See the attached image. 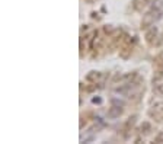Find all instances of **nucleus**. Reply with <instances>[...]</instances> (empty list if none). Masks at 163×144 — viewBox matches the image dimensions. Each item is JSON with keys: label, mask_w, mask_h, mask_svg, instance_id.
<instances>
[{"label": "nucleus", "mask_w": 163, "mask_h": 144, "mask_svg": "<svg viewBox=\"0 0 163 144\" xmlns=\"http://www.w3.org/2000/svg\"><path fill=\"white\" fill-rule=\"evenodd\" d=\"M163 16L162 13V9H157V7H151L149 12L143 16L141 19V29H149L150 26H153L157 21H160Z\"/></svg>", "instance_id": "obj_1"}, {"label": "nucleus", "mask_w": 163, "mask_h": 144, "mask_svg": "<svg viewBox=\"0 0 163 144\" xmlns=\"http://www.w3.org/2000/svg\"><path fill=\"white\" fill-rule=\"evenodd\" d=\"M159 37V29H157V26H150L149 29H146V34H144V39H146V42L149 45H155L156 44V39Z\"/></svg>", "instance_id": "obj_2"}, {"label": "nucleus", "mask_w": 163, "mask_h": 144, "mask_svg": "<svg viewBox=\"0 0 163 144\" xmlns=\"http://www.w3.org/2000/svg\"><path fill=\"white\" fill-rule=\"evenodd\" d=\"M131 51H133V44H131V37H125L124 39V45L121 47L120 50V55H121L122 58H128L131 55Z\"/></svg>", "instance_id": "obj_3"}, {"label": "nucleus", "mask_w": 163, "mask_h": 144, "mask_svg": "<svg viewBox=\"0 0 163 144\" xmlns=\"http://www.w3.org/2000/svg\"><path fill=\"white\" fill-rule=\"evenodd\" d=\"M124 114V108L122 106H115V105H112L111 108L108 109V118L109 119H117V118H120L121 115Z\"/></svg>", "instance_id": "obj_4"}, {"label": "nucleus", "mask_w": 163, "mask_h": 144, "mask_svg": "<svg viewBox=\"0 0 163 144\" xmlns=\"http://www.w3.org/2000/svg\"><path fill=\"white\" fill-rule=\"evenodd\" d=\"M100 77H102V73L100 72H96V70H92V72H89L86 74V80L90 82V83H95L96 85L98 82L100 80Z\"/></svg>", "instance_id": "obj_5"}, {"label": "nucleus", "mask_w": 163, "mask_h": 144, "mask_svg": "<svg viewBox=\"0 0 163 144\" xmlns=\"http://www.w3.org/2000/svg\"><path fill=\"white\" fill-rule=\"evenodd\" d=\"M150 0H133V7L134 10H137V12H141L143 9L146 7L147 4H149Z\"/></svg>", "instance_id": "obj_6"}, {"label": "nucleus", "mask_w": 163, "mask_h": 144, "mask_svg": "<svg viewBox=\"0 0 163 144\" xmlns=\"http://www.w3.org/2000/svg\"><path fill=\"white\" fill-rule=\"evenodd\" d=\"M137 115H131L130 118L127 119V122H125V125H124V131H130L131 128L135 125V122H137Z\"/></svg>", "instance_id": "obj_7"}, {"label": "nucleus", "mask_w": 163, "mask_h": 144, "mask_svg": "<svg viewBox=\"0 0 163 144\" xmlns=\"http://www.w3.org/2000/svg\"><path fill=\"white\" fill-rule=\"evenodd\" d=\"M141 134H149L150 132V130H151V125H150V122L149 121H146V122H143V125H141Z\"/></svg>", "instance_id": "obj_8"}, {"label": "nucleus", "mask_w": 163, "mask_h": 144, "mask_svg": "<svg viewBox=\"0 0 163 144\" xmlns=\"http://www.w3.org/2000/svg\"><path fill=\"white\" fill-rule=\"evenodd\" d=\"M153 111H155V112H159V114H163V101L156 102L155 105H153Z\"/></svg>", "instance_id": "obj_9"}, {"label": "nucleus", "mask_w": 163, "mask_h": 144, "mask_svg": "<svg viewBox=\"0 0 163 144\" xmlns=\"http://www.w3.org/2000/svg\"><path fill=\"white\" fill-rule=\"evenodd\" d=\"M111 103L115 106H122V108L125 106V102L121 101V99H118V97H112V99H111Z\"/></svg>", "instance_id": "obj_10"}, {"label": "nucleus", "mask_w": 163, "mask_h": 144, "mask_svg": "<svg viewBox=\"0 0 163 144\" xmlns=\"http://www.w3.org/2000/svg\"><path fill=\"white\" fill-rule=\"evenodd\" d=\"M114 31H115V28H114L112 25H105V26H104V32H105L106 35H112Z\"/></svg>", "instance_id": "obj_11"}, {"label": "nucleus", "mask_w": 163, "mask_h": 144, "mask_svg": "<svg viewBox=\"0 0 163 144\" xmlns=\"http://www.w3.org/2000/svg\"><path fill=\"white\" fill-rule=\"evenodd\" d=\"M155 143L163 144V131H159V132H157V136L155 137Z\"/></svg>", "instance_id": "obj_12"}, {"label": "nucleus", "mask_w": 163, "mask_h": 144, "mask_svg": "<svg viewBox=\"0 0 163 144\" xmlns=\"http://www.w3.org/2000/svg\"><path fill=\"white\" fill-rule=\"evenodd\" d=\"M92 103H98L99 105V103H102V99L99 96H95V97H92Z\"/></svg>", "instance_id": "obj_13"}, {"label": "nucleus", "mask_w": 163, "mask_h": 144, "mask_svg": "<svg viewBox=\"0 0 163 144\" xmlns=\"http://www.w3.org/2000/svg\"><path fill=\"white\" fill-rule=\"evenodd\" d=\"M90 15H92V17H93V19H99V16H98V13H96V12H92V13H90Z\"/></svg>", "instance_id": "obj_14"}, {"label": "nucleus", "mask_w": 163, "mask_h": 144, "mask_svg": "<svg viewBox=\"0 0 163 144\" xmlns=\"http://www.w3.org/2000/svg\"><path fill=\"white\" fill-rule=\"evenodd\" d=\"M157 58H159V60H162V61H163V51H162V52H160V54H159V57H157Z\"/></svg>", "instance_id": "obj_15"}, {"label": "nucleus", "mask_w": 163, "mask_h": 144, "mask_svg": "<svg viewBox=\"0 0 163 144\" xmlns=\"http://www.w3.org/2000/svg\"><path fill=\"white\" fill-rule=\"evenodd\" d=\"M89 2H92V0H89Z\"/></svg>", "instance_id": "obj_16"}]
</instances>
